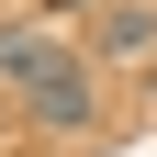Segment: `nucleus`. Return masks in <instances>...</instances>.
Here are the masks:
<instances>
[{
	"label": "nucleus",
	"mask_w": 157,
	"mask_h": 157,
	"mask_svg": "<svg viewBox=\"0 0 157 157\" xmlns=\"http://www.w3.org/2000/svg\"><path fill=\"white\" fill-rule=\"evenodd\" d=\"M0 90H11V112H23L34 135H90L101 124V67L56 23H11V11H0Z\"/></svg>",
	"instance_id": "f257e3e1"
},
{
	"label": "nucleus",
	"mask_w": 157,
	"mask_h": 157,
	"mask_svg": "<svg viewBox=\"0 0 157 157\" xmlns=\"http://www.w3.org/2000/svg\"><path fill=\"white\" fill-rule=\"evenodd\" d=\"M101 67H157V11L146 0H101Z\"/></svg>",
	"instance_id": "f03ea898"
},
{
	"label": "nucleus",
	"mask_w": 157,
	"mask_h": 157,
	"mask_svg": "<svg viewBox=\"0 0 157 157\" xmlns=\"http://www.w3.org/2000/svg\"><path fill=\"white\" fill-rule=\"evenodd\" d=\"M56 11H101V0H56Z\"/></svg>",
	"instance_id": "7ed1b4c3"
},
{
	"label": "nucleus",
	"mask_w": 157,
	"mask_h": 157,
	"mask_svg": "<svg viewBox=\"0 0 157 157\" xmlns=\"http://www.w3.org/2000/svg\"><path fill=\"white\" fill-rule=\"evenodd\" d=\"M0 112H11V90H0Z\"/></svg>",
	"instance_id": "20e7f679"
},
{
	"label": "nucleus",
	"mask_w": 157,
	"mask_h": 157,
	"mask_svg": "<svg viewBox=\"0 0 157 157\" xmlns=\"http://www.w3.org/2000/svg\"><path fill=\"white\" fill-rule=\"evenodd\" d=\"M146 78H157V67H146Z\"/></svg>",
	"instance_id": "39448f33"
}]
</instances>
